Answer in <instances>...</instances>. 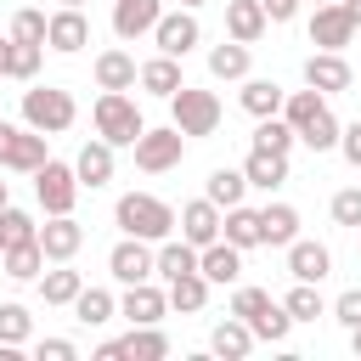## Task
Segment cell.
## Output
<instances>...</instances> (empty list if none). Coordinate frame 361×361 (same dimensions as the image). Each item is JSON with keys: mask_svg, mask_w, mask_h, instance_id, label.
<instances>
[{"mask_svg": "<svg viewBox=\"0 0 361 361\" xmlns=\"http://www.w3.org/2000/svg\"><path fill=\"white\" fill-rule=\"evenodd\" d=\"M113 220H118L124 237H147V243L175 237V209L164 197H152V192H124L118 209H113Z\"/></svg>", "mask_w": 361, "mask_h": 361, "instance_id": "obj_1", "label": "cell"}, {"mask_svg": "<svg viewBox=\"0 0 361 361\" xmlns=\"http://www.w3.org/2000/svg\"><path fill=\"white\" fill-rule=\"evenodd\" d=\"M73 118H79L73 90H62V85H34V90H23V124H28V130H39V135H62Z\"/></svg>", "mask_w": 361, "mask_h": 361, "instance_id": "obj_2", "label": "cell"}, {"mask_svg": "<svg viewBox=\"0 0 361 361\" xmlns=\"http://www.w3.org/2000/svg\"><path fill=\"white\" fill-rule=\"evenodd\" d=\"M90 118H96V135H102L107 147H135V135L147 130L130 90H102L96 107H90Z\"/></svg>", "mask_w": 361, "mask_h": 361, "instance_id": "obj_3", "label": "cell"}, {"mask_svg": "<svg viewBox=\"0 0 361 361\" xmlns=\"http://www.w3.org/2000/svg\"><path fill=\"white\" fill-rule=\"evenodd\" d=\"M169 124H175L180 135H214V130H220V96L180 85V90L169 96Z\"/></svg>", "mask_w": 361, "mask_h": 361, "instance_id": "obj_4", "label": "cell"}, {"mask_svg": "<svg viewBox=\"0 0 361 361\" xmlns=\"http://www.w3.org/2000/svg\"><path fill=\"white\" fill-rule=\"evenodd\" d=\"M79 175H73V164H62V158H45L39 169H34V197H39V209L45 214H73V203H79Z\"/></svg>", "mask_w": 361, "mask_h": 361, "instance_id": "obj_5", "label": "cell"}, {"mask_svg": "<svg viewBox=\"0 0 361 361\" xmlns=\"http://www.w3.org/2000/svg\"><path fill=\"white\" fill-rule=\"evenodd\" d=\"M45 158H51V147H45L39 130H28V124H6V118H0V169H23V175H34Z\"/></svg>", "mask_w": 361, "mask_h": 361, "instance_id": "obj_6", "label": "cell"}, {"mask_svg": "<svg viewBox=\"0 0 361 361\" xmlns=\"http://www.w3.org/2000/svg\"><path fill=\"white\" fill-rule=\"evenodd\" d=\"M186 158V135L169 124V130H141L135 135V169H147V175H164V169H175Z\"/></svg>", "mask_w": 361, "mask_h": 361, "instance_id": "obj_7", "label": "cell"}, {"mask_svg": "<svg viewBox=\"0 0 361 361\" xmlns=\"http://www.w3.org/2000/svg\"><path fill=\"white\" fill-rule=\"evenodd\" d=\"M355 39V17L344 11V0H322L316 17H310V45L316 51H344Z\"/></svg>", "mask_w": 361, "mask_h": 361, "instance_id": "obj_8", "label": "cell"}, {"mask_svg": "<svg viewBox=\"0 0 361 361\" xmlns=\"http://www.w3.org/2000/svg\"><path fill=\"white\" fill-rule=\"evenodd\" d=\"M45 45H51V51H62V56L85 51V45H90V17H85L79 6L51 11V17H45Z\"/></svg>", "mask_w": 361, "mask_h": 361, "instance_id": "obj_9", "label": "cell"}, {"mask_svg": "<svg viewBox=\"0 0 361 361\" xmlns=\"http://www.w3.org/2000/svg\"><path fill=\"white\" fill-rule=\"evenodd\" d=\"M203 39V28H197V17L180 6V11H164L158 23H152V45L164 51V56H186L192 45Z\"/></svg>", "mask_w": 361, "mask_h": 361, "instance_id": "obj_10", "label": "cell"}, {"mask_svg": "<svg viewBox=\"0 0 361 361\" xmlns=\"http://www.w3.org/2000/svg\"><path fill=\"white\" fill-rule=\"evenodd\" d=\"M305 85L322 96H338L355 85V68L344 62V51H316V56H305Z\"/></svg>", "mask_w": 361, "mask_h": 361, "instance_id": "obj_11", "label": "cell"}, {"mask_svg": "<svg viewBox=\"0 0 361 361\" xmlns=\"http://www.w3.org/2000/svg\"><path fill=\"white\" fill-rule=\"evenodd\" d=\"M118 316H124L130 327L164 322V316H169V293H164V288H152V276H147V282H130V288H124V299H118Z\"/></svg>", "mask_w": 361, "mask_h": 361, "instance_id": "obj_12", "label": "cell"}, {"mask_svg": "<svg viewBox=\"0 0 361 361\" xmlns=\"http://www.w3.org/2000/svg\"><path fill=\"white\" fill-rule=\"evenodd\" d=\"M79 248H85V226H79L73 214H51V220L39 226V254H45V265L73 259Z\"/></svg>", "mask_w": 361, "mask_h": 361, "instance_id": "obj_13", "label": "cell"}, {"mask_svg": "<svg viewBox=\"0 0 361 361\" xmlns=\"http://www.w3.org/2000/svg\"><path fill=\"white\" fill-rule=\"evenodd\" d=\"M107 271H113V282H147L152 276V243L147 237H124V243H113V254H107Z\"/></svg>", "mask_w": 361, "mask_h": 361, "instance_id": "obj_14", "label": "cell"}, {"mask_svg": "<svg viewBox=\"0 0 361 361\" xmlns=\"http://www.w3.org/2000/svg\"><path fill=\"white\" fill-rule=\"evenodd\" d=\"M288 271H293V282H322V276L333 271L327 243H316V237H293V243H288Z\"/></svg>", "mask_w": 361, "mask_h": 361, "instance_id": "obj_15", "label": "cell"}, {"mask_svg": "<svg viewBox=\"0 0 361 361\" xmlns=\"http://www.w3.org/2000/svg\"><path fill=\"white\" fill-rule=\"evenodd\" d=\"M158 17H164V0H113V34H118V39L152 34Z\"/></svg>", "mask_w": 361, "mask_h": 361, "instance_id": "obj_16", "label": "cell"}, {"mask_svg": "<svg viewBox=\"0 0 361 361\" xmlns=\"http://www.w3.org/2000/svg\"><path fill=\"white\" fill-rule=\"evenodd\" d=\"M175 226H180V237H186L192 248H203V243H214V237H220V209H214L209 197H192V203L175 214Z\"/></svg>", "mask_w": 361, "mask_h": 361, "instance_id": "obj_17", "label": "cell"}, {"mask_svg": "<svg viewBox=\"0 0 361 361\" xmlns=\"http://www.w3.org/2000/svg\"><path fill=\"white\" fill-rule=\"evenodd\" d=\"M197 271H203L209 282H237V276H243V248H231L226 237H214V243L197 248Z\"/></svg>", "mask_w": 361, "mask_h": 361, "instance_id": "obj_18", "label": "cell"}, {"mask_svg": "<svg viewBox=\"0 0 361 361\" xmlns=\"http://www.w3.org/2000/svg\"><path fill=\"white\" fill-rule=\"evenodd\" d=\"M135 85H141L147 96H164V102H169V96H175L180 85H186V79H180V56H164V51H158L152 62H141Z\"/></svg>", "mask_w": 361, "mask_h": 361, "instance_id": "obj_19", "label": "cell"}, {"mask_svg": "<svg viewBox=\"0 0 361 361\" xmlns=\"http://www.w3.org/2000/svg\"><path fill=\"white\" fill-rule=\"evenodd\" d=\"M73 175H79V186H90V192H96V186H107V180H113V147H107L102 135H96V141H85V147H79V158H73Z\"/></svg>", "mask_w": 361, "mask_h": 361, "instance_id": "obj_20", "label": "cell"}, {"mask_svg": "<svg viewBox=\"0 0 361 361\" xmlns=\"http://www.w3.org/2000/svg\"><path fill=\"white\" fill-rule=\"evenodd\" d=\"M299 237V209L293 203H265L259 209V243L265 248H288Z\"/></svg>", "mask_w": 361, "mask_h": 361, "instance_id": "obj_21", "label": "cell"}, {"mask_svg": "<svg viewBox=\"0 0 361 361\" xmlns=\"http://www.w3.org/2000/svg\"><path fill=\"white\" fill-rule=\"evenodd\" d=\"M259 34H265V6L259 0H226V39L254 45Z\"/></svg>", "mask_w": 361, "mask_h": 361, "instance_id": "obj_22", "label": "cell"}, {"mask_svg": "<svg viewBox=\"0 0 361 361\" xmlns=\"http://www.w3.org/2000/svg\"><path fill=\"white\" fill-rule=\"evenodd\" d=\"M220 237L231 243V248H259V209H248V203H231L226 214H220Z\"/></svg>", "mask_w": 361, "mask_h": 361, "instance_id": "obj_23", "label": "cell"}, {"mask_svg": "<svg viewBox=\"0 0 361 361\" xmlns=\"http://www.w3.org/2000/svg\"><path fill=\"white\" fill-rule=\"evenodd\" d=\"M34 282H39V299H45V305H73V299H79V288H85V276H79L68 259H56L51 271H39Z\"/></svg>", "mask_w": 361, "mask_h": 361, "instance_id": "obj_24", "label": "cell"}, {"mask_svg": "<svg viewBox=\"0 0 361 361\" xmlns=\"http://www.w3.org/2000/svg\"><path fill=\"white\" fill-rule=\"evenodd\" d=\"M209 350H214L220 361H243V355L254 350V333H248V322H243V316H226V322H214V333H209Z\"/></svg>", "mask_w": 361, "mask_h": 361, "instance_id": "obj_25", "label": "cell"}, {"mask_svg": "<svg viewBox=\"0 0 361 361\" xmlns=\"http://www.w3.org/2000/svg\"><path fill=\"white\" fill-rule=\"evenodd\" d=\"M135 73H141V68H135V56H130V51H118V45L96 56V85H102V90H135Z\"/></svg>", "mask_w": 361, "mask_h": 361, "instance_id": "obj_26", "label": "cell"}, {"mask_svg": "<svg viewBox=\"0 0 361 361\" xmlns=\"http://www.w3.org/2000/svg\"><path fill=\"white\" fill-rule=\"evenodd\" d=\"M282 85L276 79H243V90H237V102H243V113H254V118H271V113H282Z\"/></svg>", "mask_w": 361, "mask_h": 361, "instance_id": "obj_27", "label": "cell"}, {"mask_svg": "<svg viewBox=\"0 0 361 361\" xmlns=\"http://www.w3.org/2000/svg\"><path fill=\"white\" fill-rule=\"evenodd\" d=\"M243 175H248V186H259V192H276L282 180H288V152H248V164H243Z\"/></svg>", "mask_w": 361, "mask_h": 361, "instance_id": "obj_28", "label": "cell"}, {"mask_svg": "<svg viewBox=\"0 0 361 361\" xmlns=\"http://www.w3.org/2000/svg\"><path fill=\"white\" fill-rule=\"evenodd\" d=\"M0 271H6L11 282H34V276L45 271V254H39V237H28V243H11V248L0 254Z\"/></svg>", "mask_w": 361, "mask_h": 361, "instance_id": "obj_29", "label": "cell"}, {"mask_svg": "<svg viewBox=\"0 0 361 361\" xmlns=\"http://www.w3.org/2000/svg\"><path fill=\"white\" fill-rule=\"evenodd\" d=\"M243 192H248V175L243 169H209V180H203V197L214 203V209H231V203H243Z\"/></svg>", "mask_w": 361, "mask_h": 361, "instance_id": "obj_30", "label": "cell"}, {"mask_svg": "<svg viewBox=\"0 0 361 361\" xmlns=\"http://www.w3.org/2000/svg\"><path fill=\"white\" fill-rule=\"evenodd\" d=\"M164 293H169V310H186V316H197V310L209 305V276H203V271H186V276H175Z\"/></svg>", "mask_w": 361, "mask_h": 361, "instance_id": "obj_31", "label": "cell"}, {"mask_svg": "<svg viewBox=\"0 0 361 361\" xmlns=\"http://www.w3.org/2000/svg\"><path fill=\"white\" fill-rule=\"evenodd\" d=\"M118 344H124V361H164V355H169V338L158 333V322H147V327H130Z\"/></svg>", "mask_w": 361, "mask_h": 361, "instance_id": "obj_32", "label": "cell"}, {"mask_svg": "<svg viewBox=\"0 0 361 361\" xmlns=\"http://www.w3.org/2000/svg\"><path fill=\"white\" fill-rule=\"evenodd\" d=\"M73 316H79L85 327H107V322L118 316V299H113L107 288H79V299H73Z\"/></svg>", "mask_w": 361, "mask_h": 361, "instance_id": "obj_33", "label": "cell"}, {"mask_svg": "<svg viewBox=\"0 0 361 361\" xmlns=\"http://www.w3.org/2000/svg\"><path fill=\"white\" fill-rule=\"evenodd\" d=\"M209 73L214 79H248V45H237V39L214 45L209 51Z\"/></svg>", "mask_w": 361, "mask_h": 361, "instance_id": "obj_34", "label": "cell"}, {"mask_svg": "<svg viewBox=\"0 0 361 361\" xmlns=\"http://www.w3.org/2000/svg\"><path fill=\"white\" fill-rule=\"evenodd\" d=\"M293 141H299V135H293V124H288L282 113H271V118L254 124V147H259V152H293Z\"/></svg>", "mask_w": 361, "mask_h": 361, "instance_id": "obj_35", "label": "cell"}, {"mask_svg": "<svg viewBox=\"0 0 361 361\" xmlns=\"http://www.w3.org/2000/svg\"><path fill=\"white\" fill-rule=\"evenodd\" d=\"M282 310H288L293 322H316V316H327V299L316 293V282H293L288 299H282Z\"/></svg>", "mask_w": 361, "mask_h": 361, "instance_id": "obj_36", "label": "cell"}, {"mask_svg": "<svg viewBox=\"0 0 361 361\" xmlns=\"http://www.w3.org/2000/svg\"><path fill=\"white\" fill-rule=\"evenodd\" d=\"M28 333H34V316H28V305H17V299H6L0 305V344H28Z\"/></svg>", "mask_w": 361, "mask_h": 361, "instance_id": "obj_37", "label": "cell"}, {"mask_svg": "<svg viewBox=\"0 0 361 361\" xmlns=\"http://www.w3.org/2000/svg\"><path fill=\"white\" fill-rule=\"evenodd\" d=\"M248 333H254V338H265V344H282V338L293 333V316H288L282 305H265V310L248 322Z\"/></svg>", "mask_w": 361, "mask_h": 361, "instance_id": "obj_38", "label": "cell"}, {"mask_svg": "<svg viewBox=\"0 0 361 361\" xmlns=\"http://www.w3.org/2000/svg\"><path fill=\"white\" fill-rule=\"evenodd\" d=\"M39 62H45V45L11 39V73H6V79H39Z\"/></svg>", "mask_w": 361, "mask_h": 361, "instance_id": "obj_39", "label": "cell"}, {"mask_svg": "<svg viewBox=\"0 0 361 361\" xmlns=\"http://www.w3.org/2000/svg\"><path fill=\"white\" fill-rule=\"evenodd\" d=\"M0 237H6V248L11 243H28V237H39V226H34V214H23V209H0Z\"/></svg>", "mask_w": 361, "mask_h": 361, "instance_id": "obj_40", "label": "cell"}, {"mask_svg": "<svg viewBox=\"0 0 361 361\" xmlns=\"http://www.w3.org/2000/svg\"><path fill=\"white\" fill-rule=\"evenodd\" d=\"M11 39H28V45H45V11H34V6H23V11L11 17Z\"/></svg>", "mask_w": 361, "mask_h": 361, "instance_id": "obj_41", "label": "cell"}, {"mask_svg": "<svg viewBox=\"0 0 361 361\" xmlns=\"http://www.w3.org/2000/svg\"><path fill=\"white\" fill-rule=\"evenodd\" d=\"M265 305H276L265 288H237V293H231V316H243V322H254Z\"/></svg>", "mask_w": 361, "mask_h": 361, "instance_id": "obj_42", "label": "cell"}, {"mask_svg": "<svg viewBox=\"0 0 361 361\" xmlns=\"http://www.w3.org/2000/svg\"><path fill=\"white\" fill-rule=\"evenodd\" d=\"M333 220H338V226H361V186L333 192Z\"/></svg>", "mask_w": 361, "mask_h": 361, "instance_id": "obj_43", "label": "cell"}, {"mask_svg": "<svg viewBox=\"0 0 361 361\" xmlns=\"http://www.w3.org/2000/svg\"><path fill=\"white\" fill-rule=\"evenodd\" d=\"M327 310H333V322H338V327H361V288H344Z\"/></svg>", "mask_w": 361, "mask_h": 361, "instance_id": "obj_44", "label": "cell"}, {"mask_svg": "<svg viewBox=\"0 0 361 361\" xmlns=\"http://www.w3.org/2000/svg\"><path fill=\"white\" fill-rule=\"evenodd\" d=\"M34 355H39V361H79V344H73V338H39Z\"/></svg>", "mask_w": 361, "mask_h": 361, "instance_id": "obj_45", "label": "cell"}, {"mask_svg": "<svg viewBox=\"0 0 361 361\" xmlns=\"http://www.w3.org/2000/svg\"><path fill=\"white\" fill-rule=\"evenodd\" d=\"M338 152H344V164L361 169V118L355 124H338Z\"/></svg>", "mask_w": 361, "mask_h": 361, "instance_id": "obj_46", "label": "cell"}, {"mask_svg": "<svg viewBox=\"0 0 361 361\" xmlns=\"http://www.w3.org/2000/svg\"><path fill=\"white\" fill-rule=\"evenodd\" d=\"M265 6V23H293V11H299V0H259Z\"/></svg>", "mask_w": 361, "mask_h": 361, "instance_id": "obj_47", "label": "cell"}, {"mask_svg": "<svg viewBox=\"0 0 361 361\" xmlns=\"http://www.w3.org/2000/svg\"><path fill=\"white\" fill-rule=\"evenodd\" d=\"M96 361H124V344H118V338H107V344H96Z\"/></svg>", "mask_w": 361, "mask_h": 361, "instance_id": "obj_48", "label": "cell"}, {"mask_svg": "<svg viewBox=\"0 0 361 361\" xmlns=\"http://www.w3.org/2000/svg\"><path fill=\"white\" fill-rule=\"evenodd\" d=\"M11 73V39H0V79Z\"/></svg>", "mask_w": 361, "mask_h": 361, "instance_id": "obj_49", "label": "cell"}, {"mask_svg": "<svg viewBox=\"0 0 361 361\" xmlns=\"http://www.w3.org/2000/svg\"><path fill=\"white\" fill-rule=\"evenodd\" d=\"M344 11L355 17V28H361V0H344Z\"/></svg>", "mask_w": 361, "mask_h": 361, "instance_id": "obj_50", "label": "cell"}, {"mask_svg": "<svg viewBox=\"0 0 361 361\" xmlns=\"http://www.w3.org/2000/svg\"><path fill=\"white\" fill-rule=\"evenodd\" d=\"M350 350H355V355H361V327H350Z\"/></svg>", "mask_w": 361, "mask_h": 361, "instance_id": "obj_51", "label": "cell"}, {"mask_svg": "<svg viewBox=\"0 0 361 361\" xmlns=\"http://www.w3.org/2000/svg\"><path fill=\"white\" fill-rule=\"evenodd\" d=\"M6 203H11V186H6V180H0V209H6Z\"/></svg>", "mask_w": 361, "mask_h": 361, "instance_id": "obj_52", "label": "cell"}, {"mask_svg": "<svg viewBox=\"0 0 361 361\" xmlns=\"http://www.w3.org/2000/svg\"><path fill=\"white\" fill-rule=\"evenodd\" d=\"M180 6H186V11H197V6H203V0H180Z\"/></svg>", "mask_w": 361, "mask_h": 361, "instance_id": "obj_53", "label": "cell"}, {"mask_svg": "<svg viewBox=\"0 0 361 361\" xmlns=\"http://www.w3.org/2000/svg\"><path fill=\"white\" fill-rule=\"evenodd\" d=\"M62 6H85V0H62Z\"/></svg>", "mask_w": 361, "mask_h": 361, "instance_id": "obj_54", "label": "cell"}, {"mask_svg": "<svg viewBox=\"0 0 361 361\" xmlns=\"http://www.w3.org/2000/svg\"><path fill=\"white\" fill-rule=\"evenodd\" d=\"M0 254H6V237H0Z\"/></svg>", "mask_w": 361, "mask_h": 361, "instance_id": "obj_55", "label": "cell"}, {"mask_svg": "<svg viewBox=\"0 0 361 361\" xmlns=\"http://www.w3.org/2000/svg\"><path fill=\"white\" fill-rule=\"evenodd\" d=\"M316 6H322V0H316Z\"/></svg>", "mask_w": 361, "mask_h": 361, "instance_id": "obj_56", "label": "cell"}]
</instances>
